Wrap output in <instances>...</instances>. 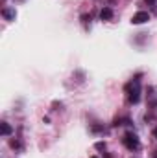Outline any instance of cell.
<instances>
[{
    "mask_svg": "<svg viewBox=\"0 0 157 158\" xmlns=\"http://www.w3.org/2000/svg\"><path fill=\"white\" fill-rule=\"evenodd\" d=\"M146 2H148L150 6H154V4H155V0H146Z\"/></svg>",
    "mask_w": 157,
    "mask_h": 158,
    "instance_id": "obj_8",
    "label": "cell"
},
{
    "mask_svg": "<svg viewBox=\"0 0 157 158\" xmlns=\"http://www.w3.org/2000/svg\"><path fill=\"white\" fill-rule=\"evenodd\" d=\"M11 147H13V149H20L22 145H20V142H11Z\"/></svg>",
    "mask_w": 157,
    "mask_h": 158,
    "instance_id": "obj_7",
    "label": "cell"
},
{
    "mask_svg": "<svg viewBox=\"0 0 157 158\" xmlns=\"http://www.w3.org/2000/svg\"><path fill=\"white\" fill-rule=\"evenodd\" d=\"M122 142H124V145H126L129 151H137V149L141 147V142H139L137 134H133V132H126V136L122 138Z\"/></svg>",
    "mask_w": 157,
    "mask_h": 158,
    "instance_id": "obj_1",
    "label": "cell"
},
{
    "mask_svg": "<svg viewBox=\"0 0 157 158\" xmlns=\"http://www.w3.org/2000/svg\"><path fill=\"white\" fill-rule=\"evenodd\" d=\"M100 19H102V20H111V19H113V9H111V7H104V9L100 11Z\"/></svg>",
    "mask_w": 157,
    "mask_h": 158,
    "instance_id": "obj_3",
    "label": "cell"
},
{
    "mask_svg": "<svg viewBox=\"0 0 157 158\" xmlns=\"http://www.w3.org/2000/svg\"><path fill=\"white\" fill-rule=\"evenodd\" d=\"M2 15H4L6 20H15V9H11V7H4Z\"/></svg>",
    "mask_w": 157,
    "mask_h": 158,
    "instance_id": "obj_5",
    "label": "cell"
},
{
    "mask_svg": "<svg viewBox=\"0 0 157 158\" xmlns=\"http://www.w3.org/2000/svg\"><path fill=\"white\" fill-rule=\"evenodd\" d=\"M148 20H150L148 11H137V13L131 17V22H133V24H144V22H148Z\"/></svg>",
    "mask_w": 157,
    "mask_h": 158,
    "instance_id": "obj_2",
    "label": "cell"
},
{
    "mask_svg": "<svg viewBox=\"0 0 157 158\" xmlns=\"http://www.w3.org/2000/svg\"><path fill=\"white\" fill-rule=\"evenodd\" d=\"M91 158H98V156H91Z\"/></svg>",
    "mask_w": 157,
    "mask_h": 158,
    "instance_id": "obj_11",
    "label": "cell"
},
{
    "mask_svg": "<svg viewBox=\"0 0 157 158\" xmlns=\"http://www.w3.org/2000/svg\"><path fill=\"white\" fill-rule=\"evenodd\" d=\"M154 136H155V140H157V127L154 129Z\"/></svg>",
    "mask_w": 157,
    "mask_h": 158,
    "instance_id": "obj_9",
    "label": "cell"
},
{
    "mask_svg": "<svg viewBox=\"0 0 157 158\" xmlns=\"http://www.w3.org/2000/svg\"><path fill=\"white\" fill-rule=\"evenodd\" d=\"M0 132H2V136H9L13 132V129H11V125L7 121H2L0 123Z\"/></svg>",
    "mask_w": 157,
    "mask_h": 158,
    "instance_id": "obj_4",
    "label": "cell"
},
{
    "mask_svg": "<svg viewBox=\"0 0 157 158\" xmlns=\"http://www.w3.org/2000/svg\"><path fill=\"white\" fill-rule=\"evenodd\" d=\"M154 158H157V151H155V155H154Z\"/></svg>",
    "mask_w": 157,
    "mask_h": 158,
    "instance_id": "obj_10",
    "label": "cell"
},
{
    "mask_svg": "<svg viewBox=\"0 0 157 158\" xmlns=\"http://www.w3.org/2000/svg\"><path fill=\"white\" fill-rule=\"evenodd\" d=\"M94 147H96V149H98V151H105V147H107V145H105V143H104V142H98V143H96V145H94Z\"/></svg>",
    "mask_w": 157,
    "mask_h": 158,
    "instance_id": "obj_6",
    "label": "cell"
}]
</instances>
